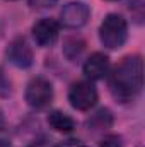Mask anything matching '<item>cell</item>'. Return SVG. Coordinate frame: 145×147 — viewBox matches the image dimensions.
Here are the masks:
<instances>
[{"label":"cell","instance_id":"6da1fadb","mask_svg":"<svg viewBox=\"0 0 145 147\" xmlns=\"http://www.w3.org/2000/svg\"><path fill=\"white\" fill-rule=\"evenodd\" d=\"M108 87L113 98L121 103H132L144 87V62L140 55H126L108 74Z\"/></svg>","mask_w":145,"mask_h":147},{"label":"cell","instance_id":"7a4b0ae2","mask_svg":"<svg viewBox=\"0 0 145 147\" xmlns=\"http://www.w3.org/2000/svg\"><path fill=\"white\" fill-rule=\"evenodd\" d=\"M128 38V22L119 14H108L99 26V41L108 50H118Z\"/></svg>","mask_w":145,"mask_h":147},{"label":"cell","instance_id":"3957f363","mask_svg":"<svg viewBox=\"0 0 145 147\" xmlns=\"http://www.w3.org/2000/svg\"><path fill=\"white\" fill-rule=\"evenodd\" d=\"M53 86L48 79L38 75L33 77L28 86H26V92H24V98H26V103L34 108V110H43L46 108L51 101H53Z\"/></svg>","mask_w":145,"mask_h":147},{"label":"cell","instance_id":"277c9868","mask_svg":"<svg viewBox=\"0 0 145 147\" xmlns=\"http://www.w3.org/2000/svg\"><path fill=\"white\" fill-rule=\"evenodd\" d=\"M68 101L72 108L79 111H89L97 103V89L91 80L73 82L68 89Z\"/></svg>","mask_w":145,"mask_h":147},{"label":"cell","instance_id":"5b68a950","mask_svg":"<svg viewBox=\"0 0 145 147\" xmlns=\"http://www.w3.org/2000/svg\"><path fill=\"white\" fill-rule=\"evenodd\" d=\"M91 17V9L84 2H68L60 12V24L68 29H79L87 24Z\"/></svg>","mask_w":145,"mask_h":147},{"label":"cell","instance_id":"8992f818","mask_svg":"<svg viewBox=\"0 0 145 147\" xmlns=\"http://www.w3.org/2000/svg\"><path fill=\"white\" fill-rule=\"evenodd\" d=\"M31 33H33V38L38 46L41 48L51 46L56 43V39L60 36V22L51 17H43L38 22H34Z\"/></svg>","mask_w":145,"mask_h":147},{"label":"cell","instance_id":"52a82bcc","mask_svg":"<svg viewBox=\"0 0 145 147\" xmlns=\"http://www.w3.org/2000/svg\"><path fill=\"white\" fill-rule=\"evenodd\" d=\"M7 58L17 69H29L34 62V53H33V48L29 46V43L26 41V38L19 36L10 41V45L7 48Z\"/></svg>","mask_w":145,"mask_h":147},{"label":"cell","instance_id":"ba28073f","mask_svg":"<svg viewBox=\"0 0 145 147\" xmlns=\"http://www.w3.org/2000/svg\"><path fill=\"white\" fill-rule=\"evenodd\" d=\"M109 74V57L96 51L84 63V75L89 80H101Z\"/></svg>","mask_w":145,"mask_h":147},{"label":"cell","instance_id":"9c48e42d","mask_svg":"<svg viewBox=\"0 0 145 147\" xmlns=\"http://www.w3.org/2000/svg\"><path fill=\"white\" fill-rule=\"evenodd\" d=\"M48 123L55 132H60V134H72L75 130V120L70 115L60 110H55L48 115Z\"/></svg>","mask_w":145,"mask_h":147},{"label":"cell","instance_id":"30bf717a","mask_svg":"<svg viewBox=\"0 0 145 147\" xmlns=\"http://www.w3.org/2000/svg\"><path fill=\"white\" fill-rule=\"evenodd\" d=\"M111 125H113V113H111L108 108H101L97 113H94V115L89 118V121H87L89 130H94V132H97V130H106Z\"/></svg>","mask_w":145,"mask_h":147},{"label":"cell","instance_id":"8fae6325","mask_svg":"<svg viewBox=\"0 0 145 147\" xmlns=\"http://www.w3.org/2000/svg\"><path fill=\"white\" fill-rule=\"evenodd\" d=\"M84 48H85V43H84L82 38H77V36L67 38L65 43H63V55H65L70 62H73V60H77V58L82 55Z\"/></svg>","mask_w":145,"mask_h":147},{"label":"cell","instance_id":"7c38bea8","mask_svg":"<svg viewBox=\"0 0 145 147\" xmlns=\"http://www.w3.org/2000/svg\"><path fill=\"white\" fill-rule=\"evenodd\" d=\"M128 7L132 10V16L137 19V22H142V19H144V2L142 0H130Z\"/></svg>","mask_w":145,"mask_h":147},{"label":"cell","instance_id":"4fadbf2b","mask_svg":"<svg viewBox=\"0 0 145 147\" xmlns=\"http://www.w3.org/2000/svg\"><path fill=\"white\" fill-rule=\"evenodd\" d=\"M12 92V86L10 80L7 79V75L3 74V70L0 69V98H7Z\"/></svg>","mask_w":145,"mask_h":147},{"label":"cell","instance_id":"5bb4252c","mask_svg":"<svg viewBox=\"0 0 145 147\" xmlns=\"http://www.w3.org/2000/svg\"><path fill=\"white\" fill-rule=\"evenodd\" d=\"M99 147H123V142L118 135H108L101 140Z\"/></svg>","mask_w":145,"mask_h":147},{"label":"cell","instance_id":"9a60e30c","mask_svg":"<svg viewBox=\"0 0 145 147\" xmlns=\"http://www.w3.org/2000/svg\"><path fill=\"white\" fill-rule=\"evenodd\" d=\"M28 2H29V5H31L33 9L43 10V9H50V7H53L58 0H28Z\"/></svg>","mask_w":145,"mask_h":147},{"label":"cell","instance_id":"2e32d148","mask_svg":"<svg viewBox=\"0 0 145 147\" xmlns=\"http://www.w3.org/2000/svg\"><path fill=\"white\" fill-rule=\"evenodd\" d=\"M55 147H87L82 140H77V139H70V140H65V142H60L58 146Z\"/></svg>","mask_w":145,"mask_h":147},{"label":"cell","instance_id":"e0dca14e","mask_svg":"<svg viewBox=\"0 0 145 147\" xmlns=\"http://www.w3.org/2000/svg\"><path fill=\"white\" fill-rule=\"evenodd\" d=\"M0 147H12V146H10V142H9V140L0 139Z\"/></svg>","mask_w":145,"mask_h":147},{"label":"cell","instance_id":"ac0fdd59","mask_svg":"<svg viewBox=\"0 0 145 147\" xmlns=\"http://www.w3.org/2000/svg\"><path fill=\"white\" fill-rule=\"evenodd\" d=\"M3 125H5V121H3V115H2V111H0V130L3 128Z\"/></svg>","mask_w":145,"mask_h":147},{"label":"cell","instance_id":"d6986e66","mask_svg":"<svg viewBox=\"0 0 145 147\" xmlns=\"http://www.w3.org/2000/svg\"><path fill=\"white\" fill-rule=\"evenodd\" d=\"M108 2H114V0H108Z\"/></svg>","mask_w":145,"mask_h":147},{"label":"cell","instance_id":"ffe728a7","mask_svg":"<svg viewBox=\"0 0 145 147\" xmlns=\"http://www.w3.org/2000/svg\"><path fill=\"white\" fill-rule=\"evenodd\" d=\"M10 2H14V0H10Z\"/></svg>","mask_w":145,"mask_h":147}]
</instances>
